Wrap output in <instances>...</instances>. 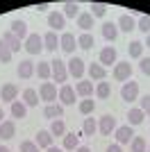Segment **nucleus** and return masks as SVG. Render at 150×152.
<instances>
[{
	"label": "nucleus",
	"mask_w": 150,
	"mask_h": 152,
	"mask_svg": "<svg viewBox=\"0 0 150 152\" xmlns=\"http://www.w3.org/2000/svg\"><path fill=\"white\" fill-rule=\"evenodd\" d=\"M50 73H52V80L59 82L62 86L68 80V68H66V61H62V59H52L50 61Z\"/></svg>",
	"instance_id": "obj_1"
},
{
	"label": "nucleus",
	"mask_w": 150,
	"mask_h": 152,
	"mask_svg": "<svg viewBox=\"0 0 150 152\" xmlns=\"http://www.w3.org/2000/svg\"><path fill=\"white\" fill-rule=\"evenodd\" d=\"M112 77L116 80V82H130L132 77V64L130 61H116V66H114L112 70Z\"/></svg>",
	"instance_id": "obj_2"
},
{
	"label": "nucleus",
	"mask_w": 150,
	"mask_h": 152,
	"mask_svg": "<svg viewBox=\"0 0 150 152\" xmlns=\"http://www.w3.org/2000/svg\"><path fill=\"white\" fill-rule=\"evenodd\" d=\"M66 68H68V75L75 77V80H84V73H87V66H84V59L73 57L71 61H66Z\"/></svg>",
	"instance_id": "obj_3"
},
{
	"label": "nucleus",
	"mask_w": 150,
	"mask_h": 152,
	"mask_svg": "<svg viewBox=\"0 0 150 152\" xmlns=\"http://www.w3.org/2000/svg\"><path fill=\"white\" fill-rule=\"evenodd\" d=\"M121 98H123L125 102H134L139 100V82H125L123 86H121Z\"/></svg>",
	"instance_id": "obj_4"
},
{
	"label": "nucleus",
	"mask_w": 150,
	"mask_h": 152,
	"mask_svg": "<svg viewBox=\"0 0 150 152\" xmlns=\"http://www.w3.org/2000/svg\"><path fill=\"white\" fill-rule=\"evenodd\" d=\"M23 48L30 52V55H39V52L43 50V37H39V34H30V37L25 39Z\"/></svg>",
	"instance_id": "obj_5"
},
{
	"label": "nucleus",
	"mask_w": 150,
	"mask_h": 152,
	"mask_svg": "<svg viewBox=\"0 0 150 152\" xmlns=\"http://www.w3.org/2000/svg\"><path fill=\"white\" fill-rule=\"evenodd\" d=\"M57 86L52 82H43L41 84V89H39V98H41V100H46L48 102V104H52V102L57 100Z\"/></svg>",
	"instance_id": "obj_6"
},
{
	"label": "nucleus",
	"mask_w": 150,
	"mask_h": 152,
	"mask_svg": "<svg viewBox=\"0 0 150 152\" xmlns=\"http://www.w3.org/2000/svg\"><path fill=\"white\" fill-rule=\"evenodd\" d=\"M100 66H102V68H109V66H116V48H114V45H105V48H102V50H100Z\"/></svg>",
	"instance_id": "obj_7"
},
{
	"label": "nucleus",
	"mask_w": 150,
	"mask_h": 152,
	"mask_svg": "<svg viewBox=\"0 0 150 152\" xmlns=\"http://www.w3.org/2000/svg\"><path fill=\"white\" fill-rule=\"evenodd\" d=\"M16 73H18L21 80H30V77L37 75V64L30 61V59H23V61L18 64V68H16Z\"/></svg>",
	"instance_id": "obj_8"
},
{
	"label": "nucleus",
	"mask_w": 150,
	"mask_h": 152,
	"mask_svg": "<svg viewBox=\"0 0 150 152\" xmlns=\"http://www.w3.org/2000/svg\"><path fill=\"white\" fill-rule=\"evenodd\" d=\"M98 132L102 134V136H109L112 132H116V118H114L112 114H105L98 123Z\"/></svg>",
	"instance_id": "obj_9"
},
{
	"label": "nucleus",
	"mask_w": 150,
	"mask_h": 152,
	"mask_svg": "<svg viewBox=\"0 0 150 152\" xmlns=\"http://www.w3.org/2000/svg\"><path fill=\"white\" fill-rule=\"evenodd\" d=\"M114 136H116V143L123 148V145H127V143H132V139H134V132H132V127H130V125H123V127H116Z\"/></svg>",
	"instance_id": "obj_10"
},
{
	"label": "nucleus",
	"mask_w": 150,
	"mask_h": 152,
	"mask_svg": "<svg viewBox=\"0 0 150 152\" xmlns=\"http://www.w3.org/2000/svg\"><path fill=\"white\" fill-rule=\"evenodd\" d=\"M48 27H50V32H62L66 27V16L59 12H50L48 14Z\"/></svg>",
	"instance_id": "obj_11"
},
{
	"label": "nucleus",
	"mask_w": 150,
	"mask_h": 152,
	"mask_svg": "<svg viewBox=\"0 0 150 152\" xmlns=\"http://www.w3.org/2000/svg\"><path fill=\"white\" fill-rule=\"evenodd\" d=\"M59 48H62L64 52L73 55L75 48H77V39H75V34H71V32H64L62 37H59Z\"/></svg>",
	"instance_id": "obj_12"
},
{
	"label": "nucleus",
	"mask_w": 150,
	"mask_h": 152,
	"mask_svg": "<svg viewBox=\"0 0 150 152\" xmlns=\"http://www.w3.org/2000/svg\"><path fill=\"white\" fill-rule=\"evenodd\" d=\"M9 32H12L18 41L30 37V32H27V23H25V20H21V18H16V20H12V23H9Z\"/></svg>",
	"instance_id": "obj_13"
},
{
	"label": "nucleus",
	"mask_w": 150,
	"mask_h": 152,
	"mask_svg": "<svg viewBox=\"0 0 150 152\" xmlns=\"http://www.w3.org/2000/svg\"><path fill=\"white\" fill-rule=\"evenodd\" d=\"M59 100H62V107H71L75 104V89L71 84H64L62 89H59V95H57Z\"/></svg>",
	"instance_id": "obj_14"
},
{
	"label": "nucleus",
	"mask_w": 150,
	"mask_h": 152,
	"mask_svg": "<svg viewBox=\"0 0 150 152\" xmlns=\"http://www.w3.org/2000/svg\"><path fill=\"white\" fill-rule=\"evenodd\" d=\"M16 98H18V86L12 84V82H9V84H2V89H0V100L12 104Z\"/></svg>",
	"instance_id": "obj_15"
},
{
	"label": "nucleus",
	"mask_w": 150,
	"mask_h": 152,
	"mask_svg": "<svg viewBox=\"0 0 150 152\" xmlns=\"http://www.w3.org/2000/svg\"><path fill=\"white\" fill-rule=\"evenodd\" d=\"M16 136V121H2L0 123V139L9 141Z\"/></svg>",
	"instance_id": "obj_16"
},
{
	"label": "nucleus",
	"mask_w": 150,
	"mask_h": 152,
	"mask_svg": "<svg viewBox=\"0 0 150 152\" xmlns=\"http://www.w3.org/2000/svg\"><path fill=\"white\" fill-rule=\"evenodd\" d=\"M52 134H50V129H41V132H37V139H34V143L39 145V150L43 148V150H48V148H52Z\"/></svg>",
	"instance_id": "obj_17"
},
{
	"label": "nucleus",
	"mask_w": 150,
	"mask_h": 152,
	"mask_svg": "<svg viewBox=\"0 0 150 152\" xmlns=\"http://www.w3.org/2000/svg\"><path fill=\"white\" fill-rule=\"evenodd\" d=\"M87 73H89V77H91V82H93V80L102 82V80L107 77V68H102L100 64H93V61L87 66Z\"/></svg>",
	"instance_id": "obj_18"
},
{
	"label": "nucleus",
	"mask_w": 150,
	"mask_h": 152,
	"mask_svg": "<svg viewBox=\"0 0 150 152\" xmlns=\"http://www.w3.org/2000/svg\"><path fill=\"white\" fill-rule=\"evenodd\" d=\"M75 93L80 95V98H91V93H93V82H91V80L77 82L75 84Z\"/></svg>",
	"instance_id": "obj_19"
},
{
	"label": "nucleus",
	"mask_w": 150,
	"mask_h": 152,
	"mask_svg": "<svg viewBox=\"0 0 150 152\" xmlns=\"http://www.w3.org/2000/svg\"><path fill=\"white\" fill-rule=\"evenodd\" d=\"M43 116H46V118H50V121H57V118H62V116H64V107H62V104H57V102L46 104Z\"/></svg>",
	"instance_id": "obj_20"
},
{
	"label": "nucleus",
	"mask_w": 150,
	"mask_h": 152,
	"mask_svg": "<svg viewBox=\"0 0 150 152\" xmlns=\"http://www.w3.org/2000/svg\"><path fill=\"white\" fill-rule=\"evenodd\" d=\"M116 25H118V32H132V30H137V20L132 18L130 14H123Z\"/></svg>",
	"instance_id": "obj_21"
},
{
	"label": "nucleus",
	"mask_w": 150,
	"mask_h": 152,
	"mask_svg": "<svg viewBox=\"0 0 150 152\" xmlns=\"http://www.w3.org/2000/svg\"><path fill=\"white\" fill-rule=\"evenodd\" d=\"M77 148H80V136L75 132H66V136H64V150L75 152Z\"/></svg>",
	"instance_id": "obj_22"
},
{
	"label": "nucleus",
	"mask_w": 150,
	"mask_h": 152,
	"mask_svg": "<svg viewBox=\"0 0 150 152\" xmlns=\"http://www.w3.org/2000/svg\"><path fill=\"white\" fill-rule=\"evenodd\" d=\"M143 118H146V114H143L139 107H134V109H130V111H127V125H130V127L141 125V123H143Z\"/></svg>",
	"instance_id": "obj_23"
},
{
	"label": "nucleus",
	"mask_w": 150,
	"mask_h": 152,
	"mask_svg": "<svg viewBox=\"0 0 150 152\" xmlns=\"http://www.w3.org/2000/svg\"><path fill=\"white\" fill-rule=\"evenodd\" d=\"M57 45H59L57 32H48V34L43 37V50H48V52H57Z\"/></svg>",
	"instance_id": "obj_24"
},
{
	"label": "nucleus",
	"mask_w": 150,
	"mask_h": 152,
	"mask_svg": "<svg viewBox=\"0 0 150 152\" xmlns=\"http://www.w3.org/2000/svg\"><path fill=\"white\" fill-rule=\"evenodd\" d=\"M2 41L7 43V48H9L12 52H18V50H21V41H18L16 37H14V34H12L9 30H7V32H2Z\"/></svg>",
	"instance_id": "obj_25"
},
{
	"label": "nucleus",
	"mask_w": 150,
	"mask_h": 152,
	"mask_svg": "<svg viewBox=\"0 0 150 152\" xmlns=\"http://www.w3.org/2000/svg\"><path fill=\"white\" fill-rule=\"evenodd\" d=\"M102 37H105L107 41H116V37H118V25H116V23H102Z\"/></svg>",
	"instance_id": "obj_26"
},
{
	"label": "nucleus",
	"mask_w": 150,
	"mask_h": 152,
	"mask_svg": "<svg viewBox=\"0 0 150 152\" xmlns=\"http://www.w3.org/2000/svg\"><path fill=\"white\" fill-rule=\"evenodd\" d=\"M77 27H82L84 32H89L93 27V16H91V12H82L80 16H77Z\"/></svg>",
	"instance_id": "obj_27"
},
{
	"label": "nucleus",
	"mask_w": 150,
	"mask_h": 152,
	"mask_svg": "<svg viewBox=\"0 0 150 152\" xmlns=\"http://www.w3.org/2000/svg\"><path fill=\"white\" fill-rule=\"evenodd\" d=\"M96 45V41H93V37L89 34V32H82L80 37H77V48H82V50H91Z\"/></svg>",
	"instance_id": "obj_28"
},
{
	"label": "nucleus",
	"mask_w": 150,
	"mask_h": 152,
	"mask_svg": "<svg viewBox=\"0 0 150 152\" xmlns=\"http://www.w3.org/2000/svg\"><path fill=\"white\" fill-rule=\"evenodd\" d=\"M23 102H25V107H37L39 104V93L34 89H25L23 91Z\"/></svg>",
	"instance_id": "obj_29"
},
{
	"label": "nucleus",
	"mask_w": 150,
	"mask_h": 152,
	"mask_svg": "<svg viewBox=\"0 0 150 152\" xmlns=\"http://www.w3.org/2000/svg\"><path fill=\"white\" fill-rule=\"evenodd\" d=\"M64 16H66V18H77V16H80V5L73 2V0L64 2Z\"/></svg>",
	"instance_id": "obj_30"
},
{
	"label": "nucleus",
	"mask_w": 150,
	"mask_h": 152,
	"mask_svg": "<svg viewBox=\"0 0 150 152\" xmlns=\"http://www.w3.org/2000/svg\"><path fill=\"white\" fill-rule=\"evenodd\" d=\"M27 114V107H25L23 100H14L12 102V118H25Z\"/></svg>",
	"instance_id": "obj_31"
},
{
	"label": "nucleus",
	"mask_w": 150,
	"mask_h": 152,
	"mask_svg": "<svg viewBox=\"0 0 150 152\" xmlns=\"http://www.w3.org/2000/svg\"><path fill=\"white\" fill-rule=\"evenodd\" d=\"M143 48H146V45L141 43V41H132V43L127 45V52H130L132 59H141V57H143Z\"/></svg>",
	"instance_id": "obj_32"
},
{
	"label": "nucleus",
	"mask_w": 150,
	"mask_h": 152,
	"mask_svg": "<svg viewBox=\"0 0 150 152\" xmlns=\"http://www.w3.org/2000/svg\"><path fill=\"white\" fill-rule=\"evenodd\" d=\"M50 134H52V136H66V123H64L62 118L52 121V125H50Z\"/></svg>",
	"instance_id": "obj_33"
},
{
	"label": "nucleus",
	"mask_w": 150,
	"mask_h": 152,
	"mask_svg": "<svg viewBox=\"0 0 150 152\" xmlns=\"http://www.w3.org/2000/svg\"><path fill=\"white\" fill-rule=\"evenodd\" d=\"M37 75L48 82L50 77H52V73H50V61H39L37 64Z\"/></svg>",
	"instance_id": "obj_34"
},
{
	"label": "nucleus",
	"mask_w": 150,
	"mask_h": 152,
	"mask_svg": "<svg viewBox=\"0 0 150 152\" xmlns=\"http://www.w3.org/2000/svg\"><path fill=\"white\" fill-rule=\"evenodd\" d=\"M96 132H98V123H96L93 118H84V125H82V134H84V136H93Z\"/></svg>",
	"instance_id": "obj_35"
},
{
	"label": "nucleus",
	"mask_w": 150,
	"mask_h": 152,
	"mask_svg": "<svg viewBox=\"0 0 150 152\" xmlns=\"http://www.w3.org/2000/svg\"><path fill=\"white\" fill-rule=\"evenodd\" d=\"M77 109H80V114L82 116H89V114H93V109H96V102L91 100V98H84V100L77 104Z\"/></svg>",
	"instance_id": "obj_36"
},
{
	"label": "nucleus",
	"mask_w": 150,
	"mask_h": 152,
	"mask_svg": "<svg viewBox=\"0 0 150 152\" xmlns=\"http://www.w3.org/2000/svg\"><path fill=\"white\" fill-rule=\"evenodd\" d=\"M107 9H109V5H105V2H91V16L93 18H102Z\"/></svg>",
	"instance_id": "obj_37"
},
{
	"label": "nucleus",
	"mask_w": 150,
	"mask_h": 152,
	"mask_svg": "<svg viewBox=\"0 0 150 152\" xmlns=\"http://www.w3.org/2000/svg\"><path fill=\"white\" fill-rule=\"evenodd\" d=\"M109 93H112L109 82H98V84H96V95H98L100 100H107V98H109Z\"/></svg>",
	"instance_id": "obj_38"
},
{
	"label": "nucleus",
	"mask_w": 150,
	"mask_h": 152,
	"mask_svg": "<svg viewBox=\"0 0 150 152\" xmlns=\"http://www.w3.org/2000/svg\"><path fill=\"white\" fill-rule=\"evenodd\" d=\"M130 150H132V152H146V150H148L146 139H143V136H134V139H132V143H130Z\"/></svg>",
	"instance_id": "obj_39"
},
{
	"label": "nucleus",
	"mask_w": 150,
	"mask_h": 152,
	"mask_svg": "<svg viewBox=\"0 0 150 152\" xmlns=\"http://www.w3.org/2000/svg\"><path fill=\"white\" fill-rule=\"evenodd\" d=\"M12 57H14V52L7 48V43L0 39V64H9L12 61Z\"/></svg>",
	"instance_id": "obj_40"
},
{
	"label": "nucleus",
	"mask_w": 150,
	"mask_h": 152,
	"mask_svg": "<svg viewBox=\"0 0 150 152\" xmlns=\"http://www.w3.org/2000/svg\"><path fill=\"white\" fill-rule=\"evenodd\" d=\"M137 30H141L148 37L150 34V16H139V20H137Z\"/></svg>",
	"instance_id": "obj_41"
},
{
	"label": "nucleus",
	"mask_w": 150,
	"mask_h": 152,
	"mask_svg": "<svg viewBox=\"0 0 150 152\" xmlns=\"http://www.w3.org/2000/svg\"><path fill=\"white\" fill-rule=\"evenodd\" d=\"M139 109H141L146 116H150V93H146L143 98H139Z\"/></svg>",
	"instance_id": "obj_42"
},
{
	"label": "nucleus",
	"mask_w": 150,
	"mask_h": 152,
	"mask_svg": "<svg viewBox=\"0 0 150 152\" xmlns=\"http://www.w3.org/2000/svg\"><path fill=\"white\" fill-rule=\"evenodd\" d=\"M21 152H39V145L34 141H23L21 143Z\"/></svg>",
	"instance_id": "obj_43"
},
{
	"label": "nucleus",
	"mask_w": 150,
	"mask_h": 152,
	"mask_svg": "<svg viewBox=\"0 0 150 152\" xmlns=\"http://www.w3.org/2000/svg\"><path fill=\"white\" fill-rule=\"evenodd\" d=\"M139 68H141V73L143 75L150 77V57H141V64H139Z\"/></svg>",
	"instance_id": "obj_44"
},
{
	"label": "nucleus",
	"mask_w": 150,
	"mask_h": 152,
	"mask_svg": "<svg viewBox=\"0 0 150 152\" xmlns=\"http://www.w3.org/2000/svg\"><path fill=\"white\" fill-rule=\"evenodd\" d=\"M107 152H123V148H121L118 143H112V145L107 148Z\"/></svg>",
	"instance_id": "obj_45"
},
{
	"label": "nucleus",
	"mask_w": 150,
	"mask_h": 152,
	"mask_svg": "<svg viewBox=\"0 0 150 152\" xmlns=\"http://www.w3.org/2000/svg\"><path fill=\"white\" fill-rule=\"evenodd\" d=\"M48 2H41V5H37V7H34V9H39V12H46V9H48Z\"/></svg>",
	"instance_id": "obj_46"
},
{
	"label": "nucleus",
	"mask_w": 150,
	"mask_h": 152,
	"mask_svg": "<svg viewBox=\"0 0 150 152\" xmlns=\"http://www.w3.org/2000/svg\"><path fill=\"white\" fill-rule=\"evenodd\" d=\"M46 152H64V148H55V145H52V148H48Z\"/></svg>",
	"instance_id": "obj_47"
},
{
	"label": "nucleus",
	"mask_w": 150,
	"mask_h": 152,
	"mask_svg": "<svg viewBox=\"0 0 150 152\" xmlns=\"http://www.w3.org/2000/svg\"><path fill=\"white\" fill-rule=\"evenodd\" d=\"M75 152H91V150H89L87 145H80V148H77V150H75Z\"/></svg>",
	"instance_id": "obj_48"
},
{
	"label": "nucleus",
	"mask_w": 150,
	"mask_h": 152,
	"mask_svg": "<svg viewBox=\"0 0 150 152\" xmlns=\"http://www.w3.org/2000/svg\"><path fill=\"white\" fill-rule=\"evenodd\" d=\"M0 152H12L9 148H5V145H0Z\"/></svg>",
	"instance_id": "obj_49"
},
{
	"label": "nucleus",
	"mask_w": 150,
	"mask_h": 152,
	"mask_svg": "<svg viewBox=\"0 0 150 152\" xmlns=\"http://www.w3.org/2000/svg\"><path fill=\"white\" fill-rule=\"evenodd\" d=\"M143 45H146V48H150V34H148V39H146V43H143Z\"/></svg>",
	"instance_id": "obj_50"
},
{
	"label": "nucleus",
	"mask_w": 150,
	"mask_h": 152,
	"mask_svg": "<svg viewBox=\"0 0 150 152\" xmlns=\"http://www.w3.org/2000/svg\"><path fill=\"white\" fill-rule=\"evenodd\" d=\"M2 118H5V111H2V107H0V123H2Z\"/></svg>",
	"instance_id": "obj_51"
},
{
	"label": "nucleus",
	"mask_w": 150,
	"mask_h": 152,
	"mask_svg": "<svg viewBox=\"0 0 150 152\" xmlns=\"http://www.w3.org/2000/svg\"><path fill=\"white\" fill-rule=\"evenodd\" d=\"M146 152H150V145H148V150H146Z\"/></svg>",
	"instance_id": "obj_52"
}]
</instances>
